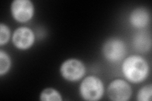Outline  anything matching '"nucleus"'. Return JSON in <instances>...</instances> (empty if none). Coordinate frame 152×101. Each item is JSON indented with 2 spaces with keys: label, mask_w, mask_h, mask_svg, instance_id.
Instances as JSON below:
<instances>
[{
  "label": "nucleus",
  "mask_w": 152,
  "mask_h": 101,
  "mask_svg": "<svg viewBox=\"0 0 152 101\" xmlns=\"http://www.w3.org/2000/svg\"><path fill=\"white\" fill-rule=\"evenodd\" d=\"M104 86L102 80L94 76L85 78L80 85V94L86 100L96 101L100 99L103 95Z\"/></svg>",
  "instance_id": "obj_2"
},
{
  "label": "nucleus",
  "mask_w": 152,
  "mask_h": 101,
  "mask_svg": "<svg viewBox=\"0 0 152 101\" xmlns=\"http://www.w3.org/2000/svg\"><path fill=\"white\" fill-rule=\"evenodd\" d=\"M34 6L29 0H15L12 3L11 12L15 20L26 22L34 15Z\"/></svg>",
  "instance_id": "obj_6"
},
{
  "label": "nucleus",
  "mask_w": 152,
  "mask_h": 101,
  "mask_svg": "<svg viewBox=\"0 0 152 101\" xmlns=\"http://www.w3.org/2000/svg\"><path fill=\"white\" fill-rule=\"evenodd\" d=\"M122 70L125 77L132 83H140L148 74L149 67L147 62L138 56L128 57L124 61Z\"/></svg>",
  "instance_id": "obj_1"
},
{
  "label": "nucleus",
  "mask_w": 152,
  "mask_h": 101,
  "mask_svg": "<svg viewBox=\"0 0 152 101\" xmlns=\"http://www.w3.org/2000/svg\"><path fill=\"white\" fill-rule=\"evenodd\" d=\"M134 45L136 49L141 52L148 51L151 47V38L146 32H139L135 36Z\"/></svg>",
  "instance_id": "obj_9"
},
{
  "label": "nucleus",
  "mask_w": 152,
  "mask_h": 101,
  "mask_svg": "<svg viewBox=\"0 0 152 101\" xmlns=\"http://www.w3.org/2000/svg\"><path fill=\"white\" fill-rule=\"evenodd\" d=\"M151 85H146L140 90L138 94H137V99L139 101H150L151 100Z\"/></svg>",
  "instance_id": "obj_12"
},
{
  "label": "nucleus",
  "mask_w": 152,
  "mask_h": 101,
  "mask_svg": "<svg viewBox=\"0 0 152 101\" xmlns=\"http://www.w3.org/2000/svg\"><path fill=\"white\" fill-rule=\"evenodd\" d=\"M85 66L83 62L76 59H70L61 65L60 72L63 77L69 81L80 80L85 73Z\"/></svg>",
  "instance_id": "obj_4"
},
{
  "label": "nucleus",
  "mask_w": 152,
  "mask_h": 101,
  "mask_svg": "<svg viewBox=\"0 0 152 101\" xmlns=\"http://www.w3.org/2000/svg\"><path fill=\"white\" fill-rule=\"evenodd\" d=\"M40 100L42 101H60L62 100V98L58 91L54 89L48 88L41 92Z\"/></svg>",
  "instance_id": "obj_10"
},
{
  "label": "nucleus",
  "mask_w": 152,
  "mask_h": 101,
  "mask_svg": "<svg viewBox=\"0 0 152 101\" xmlns=\"http://www.w3.org/2000/svg\"><path fill=\"white\" fill-rule=\"evenodd\" d=\"M131 25L136 28H143L148 24L150 14L144 8H138L133 10L129 17Z\"/></svg>",
  "instance_id": "obj_8"
},
{
  "label": "nucleus",
  "mask_w": 152,
  "mask_h": 101,
  "mask_svg": "<svg viewBox=\"0 0 152 101\" xmlns=\"http://www.w3.org/2000/svg\"><path fill=\"white\" fill-rule=\"evenodd\" d=\"M108 97L114 101H126L131 96L132 90L126 81L121 79L113 80L107 89Z\"/></svg>",
  "instance_id": "obj_5"
},
{
  "label": "nucleus",
  "mask_w": 152,
  "mask_h": 101,
  "mask_svg": "<svg viewBox=\"0 0 152 101\" xmlns=\"http://www.w3.org/2000/svg\"><path fill=\"white\" fill-rule=\"evenodd\" d=\"M126 52L124 42L117 38H111L104 43L103 52L108 61L113 62L120 61L125 56Z\"/></svg>",
  "instance_id": "obj_3"
},
{
  "label": "nucleus",
  "mask_w": 152,
  "mask_h": 101,
  "mask_svg": "<svg viewBox=\"0 0 152 101\" xmlns=\"http://www.w3.org/2000/svg\"><path fill=\"white\" fill-rule=\"evenodd\" d=\"M11 61L10 57L3 50L0 51V75H2L9 70Z\"/></svg>",
  "instance_id": "obj_11"
},
{
  "label": "nucleus",
  "mask_w": 152,
  "mask_h": 101,
  "mask_svg": "<svg viewBox=\"0 0 152 101\" xmlns=\"http://www.w3.org/2000/svg\"><path fill=\"white\" fill-rule=\"evenodd\" d=\"M10 37V31L7 25L3 23L0 25V44L3 45L9 41Z\"/></svg>",
  "instance_id": "obj_13"
},
{
  "label": "nucleus",
  "mask_w": 152,
  "mask_h": 101,
  "mask_svg": "<svg viewBox=\"0 0 152 101\" xmlns=\"http://www.w3.org/2000/svg\"><path fill=\"white\" fill-rule=\"evenodd\" d=\"M35 37L32 31L29 28L19 27L14 32L12 37L13 44L20 49H27L32 46Z\"/></svg>",
  "instance_id": "obj_7"
}]
</instances>
